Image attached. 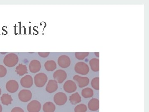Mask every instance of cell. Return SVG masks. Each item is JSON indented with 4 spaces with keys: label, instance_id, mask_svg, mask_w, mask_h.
<instances>
[{
    "label": "cell",
    "instance_id": "obj_1",
    "mask_svg": "<svg viewBox=\"0 0 149 112\" xmlns=\"http://www.w3.org/2000/svg\"><path fill=\"white\" fill-rule=\"evenodd\" d=\"M18 62V57L16 54H8L5 57L3 60L4 64L9 67L15 66Z\"/></svg>",
    "mask_w": 149,
    "mask_h": 112
},
{
    "label": "cell",
    "instance_id": "obj_2",
    "mask_svg": "<svg viewBox=\"0 0 149 112\" xmlns=\"http://www.w3.org/2000/svg\"><path fill=\"white\" fill-rule=\"evenodd\" d=\"M74 70L78 74L85 75L88 74L90 69L88 64L84 62H78L74 66Z\"/></svg>",
    "mask_w": 149,
    "mask_h": 112
},
{
    "label": "cell",
    "instance_id": "obj_3",
    "mask_svg": "<svg viewBox=\"0 0 149 112\" xmlns=\"http://www.w3.org/2000/svg\"><path fill=\"white\" fill-rule=\"evenodd\" d=\"M47 80L48 77L47 75L43 73H40L35 75V85L38 87H42L45 85Z\"/></svg>",
    "mask_w": 149,
    "mask_h": 112
},
{
    "label": "cell",
    "instance_id": "obj_4",
    "mask_svg": "<svg viewBox=\"0 0 149 112\" xmlns=\"http://www.w3.org/2000/svg\"><path fill=\"white\" fill-rule=\"evenodd\" d=\"M67 97L66 94L63 92H58L56 93L54 97V102L58 106H63L67 101Z\"/></svg>",
    "mask_w": 149,
    "mask_h": 112
},
{
    "label": "cell",
    "instance_id": "obj_5",
    "mask_svg": "<svg viewBox=\"0 0 149 112\" xmlns=\"http://www.w3.org/2000/svg\"><path fill=\"white\" fill-rule=\"evenodd\" d=\"M18 98L22 102L24 103L29 102L32 99V92L29 90L23 89L19 93Z\"/></svg>",
    "mask_w": 149,
    "mask_h": 112
},
{
    "label": "cell",
    "instance_id": "obj_6",
    "mask_svg": "<svg viewBox=\"0 0 149 112\" xmlns=\"http://www.w3.org/2000/svg\"><path fill=\"white\" fill-rule=\"evenodd\" d=\"M54 78L59 83H62L67 78V74L65 71L62 69L57 70L54 73Z\"/></svg>",
    "mask_w": 149,
    "mask_h": 112
},
{
    "label": "cell",
    "instance_id": "obj_7",
    "mask_svg": "<svg viewBox=\"0 0 149 112\" xmlns=\"http://www.w3.org/2000/svg\"><path fill=\"white\" fill-rule=\"evenodd\" d=\"M27 109L29 112H39L41 109V104L37 100H33L27 105Z\"/></svg>",
    "mask_w": 149,
    "mask_h": 112
},
{
    "label": "cell",
    "instance_id": "obj_8",
    "mask_svg": "<svg viewBox=\"0 0 149 112\" xmlns=\"http://www.w3.org/2000/svg\"><path fill=\"white\" fill-rule=\"evenodd\" d=\"M73 79L77 82L80 88H83L87 86L90 82L89 78L87 77H82L79 75L74 76Z\"/></svg>",
    "mask_w": 149,
    "mask_h": 112
},
{
    "label": "cell",
    "instance_id": "obj_9",
    "mask_svg": "<svg viewBox=\"0 0 149 112\" xmlns=\"http://www.w3.org/2000/svg\"><path fill=\"white\" fill-rule=\"evenodd\" d=\"M63 89L67 93H73L77 90V85L75 82L72 80H68L63 85Z\"/></svg>",
    "mask_w": 149,
    "mask_h": 112
},
{
    "label": "cell",
    "instance_id": "obj_10",
    "mask_svg": "<svg viewBox=\"0 0 149 112\" xmlns=\"http://www.w3.org/2000/svg\"><path fill=\"white\" fill-rule=\"evenodd\" d=\"M70 59L68 56L63 55L59 57L58 63L60 66L63 68H66L70 65Z\"/></svg>",
    "mask_w": 149,
    "mask_h": 112
},
{
    "label": "cell",
    "instance_id": "obj_11",
    "mask_svg": "<svg viewBox=\"0 0 149 112\" xmlns=\"http://www.w3.org/2000/svg\"><path fill=\"white\" fill-rule=\"evenodd\" d=\"M19 84L17 81L14 80H9L6 84V88L9 92L14 93L18 90Z\"/></svg>",
    "mask_w": 149,
    "mask_h": 112
},
{
    "label": "cell",
    "instance_id": "obj_12",
    "mask_svg": "<svg viewBox=\"0 0 149 112\" xmlns=\"http://www.w3.org/2000/svg\"><path fill=\"white\" fill-rule=\"evenodd\" d=\"M20 83L22 87L29 88L33 85V78L30 75H26L22 77L20 80Z\"/></svg>",
    "mask_w": 149,
    "mask_h": 112
},
{
    "label": "cell",
    "instance_id": "obj_13",
    "mask_svg": "<svg viewBox=\"0 0 149 112\" xmlns=\"http://www.w3.org/2000/svg\"><path fill=\"white\" fill-rule=\"evenodd\" d=\"M58 88V82L55 80H50L46 86V90L49 93H53L57 91Z\"/></svg>",
    "mask_w": 149,
    "mask_h": 112
},
{
    "label": "cell",
    "instance_id": "obj_14",
    "mask_svg": "<svg viewBox=\"0 0 149 112\" xmlns=\"http://www.w3.org/2000/svg\"><path fill=\"white\" fill-rule=\"evenodd\" d=\"M41 68V63L37 60H33L29 64V69L30 72L36 73L39 72Z\"/></svg>",
    "mask_w": 149,
    "mask_h": 112
},
{
    "label": "cell",
    "instance_id": "obj_15",
    "mask_svg": "<svg viewBox=\"0 0 149 112\" xmlns=\"http://www.w3.org/2000/svg\"><path fill=\"white\" fill-rule=\"evenodd\" d=\"M88 107L89 110L92 111H96L100 108V101L97 99H93L89 101L88 104Z\"/></svg>",
    "mask_w": 149,
    "mask_h": 112
},
{
    "label": "cell",
    "instance_id": "obj_16",
    "mask_svg": "<svg viewBox=\"0 0 149 112\" xmlns=\"http://www.w3.org/2000/svg\"><path fill=\"white\" fill-rule=\"evenodd\" d=\"M91 69L94 72H98L100 71V60L99 59L93 58L89 62Z\"/></svg>",
    "mask_w": 149,
    "mask_h": 112
},
{
    "label": "cell",
    "instance_id": "obj_17",
    "mask_svg": "<svg viewBox=\"0 0 149 112\" xmlns=\"http://www.w3.org/2000/svg\"><path fill=\"white\" fill-rule=\"evenodd\" d=\"M43 110L44 112H54L56 110L55 105L52 102H46L43 105Z\"/></svg>",
    "mask_w": 149,
    "mask_h": 112
},
{
    "label": "cell",
    "instance_id": "obj_18",
    "mask_svg": "<svg viewBox=\"0 0 149 112\" xmlns=\"http://www.w3.org/2000/svg\"><path fill=\"white\" fill-rule=\"evenodd\" d=\"M69 101L72 105H76L81 102V97L79 93L76 92L70 96Z\"/></svg>",
    "mask_w": 149,
    "mask_h": 112
},
{
    "label": "cell",
    "instance_id": "obj_19",
    "mask_svg": "<svg viewBox=\"0 0 149 112\" xmlns=\"http://www.w3.org/2000/svg\"><path fill=\"white\" fill-rule=\"evenodd\" d=\"M1 102L2 104L4 105L8 106L11 104L12 102L13 101L11 96L8 93H4L1 98Z\"/></svg>",
    "mask_w": 149,
    "mask_h": 112
},
{
    "label": "cell",
    "instance_id": "obj_20",
    "mask_svg": "<svg viewBox=\"0 0 149 112\" xmlns=\"http://www.w3.org/2000/svg\"><path fill=\"white\" fill-rule=\"evenodd\" d=\"M45 69L48 71H53L57 68L56 64L53 60H49L46 62L45 64Z\"/></svg>",
    "mask_w": 149,
    "mask_h": 112
},
{
    "label": "cell",
    "instance_id": "obj_21",
    "mask_svg": "<svg viewBox=\"0 0 149 112\" xmlns=\"http://www.w3.org/2000/svg\"><path fill=\"white\" fill-rule=\"evenodd\" d=\"M15 71L20 76L28 73L27 67L22 64H19L18 66L16 67Z\"/></svg>",
    "mask_w": 149,
    "mask_h": 112
},
{
    "label": "cell",
    "instance_id": "obj_22",
    "mask_svg": "<svg viewBox=\"0 0 149 112\" xmlns=\"http://www.w3.org/2000/svg\"><path fill=\"white\" fill-rule=\"evenodd\" d=\"M82 96L85 99L91 98L94 95V91L93 89L90 88H84L82 90Z\"/></svg>",
    "mask_w": 149,
    "mask_h": 112
},
{
    "label": "cell",
    "instance_id": "obj_23",
    "mask_svg": "<svg viewBox=\"0 0 149 112\" xmlns=\"http://www.w3.org/2000/svg\"><path fill=\"white\" fill-rule=\"evenodd\" d=\"M91 85L94 89L99 90L100 89V78L99 77L94 78L92 79Z\"/></svg>",
    "mask_w": 149,
    "mask_h": 112
},
{
    "label": "cell",
    "instance_id": "obj_24",
    "mask_svg": "<svg viewBox=\"0 0 149 112\" xmlns=\"http://www.w3.org/2000/svg\"><path fill=\"white\" fill-rule=\"evenodd\" d=\"M88 110V108L86 105L80 104L77 105L74 108V112H86Z\"/></svg>",
    "mask_w": 149,
    "mask_h": 112
},
{
    "label": "cell",
    "instance_id": "obj_25",
    "mask_svg": "<svg viewBox=\"0 0 149 112\" xmlns=\"http://www.w3.org/2000/svg\"><path fill=\"white\" fill-rule=\"evenodd\" d=\"M88 52H76L75 55L76 58L79 60H83L89 55Z\"/></svg>",
    "mask_w": 149,
    "mask_h": 112
},
{
    "label": "cell",
    "instance_id": "obj_26",
    "mask_svg": "<svg viewBox=\"0 0 149 112\" xmlns=\"http://www.w3.org/2000/svg\"><path fill=\"white\" fill-rule=\"evenodd\" d=\"M7 71L3 66L0 65V78L3 77L6 75Z\"/></svg>",
    "mask_w": 149,
    "mask_h": 112
},
{
    "label": "cell",
    "instance_id": "obj_27",
    "mask_svg": "<svg viewBox=\"0 0 149 112\" xmlns=\"http://www.w3.org/2000/svg\"><path fill=\"white\" fill-rule=\"evenodd\" d=\"M11 112H24V111L20 107H16L12 110Z\"/></svg>",
    "mask_w": 149,
    "mask_h": 112
},
{
    "label": "cell",
    "instance_id": "obj_28",
    "mask_svg": "<svg viewBox=\"0 0 149 112\" xmlns=\"http://www.w3.org/2000/svg\"><path fill=\"white\" fill-rule=\"evenodd\" d=\"M38 54L41 57H47L49 55V53H39Z\"/></svg>",
    "mask_w": 149,
    "mask_h": 112
},
{
    "label": "cell",
    "instance_id": "obj_29",
    "mask_svg": "<svg viewBox=\"0 0 149 112\" xmlns=\"http://www.w3.org/2000/svg\"><path fill=\"white\" fill-rule=\"evenodd\" d=\"M95 54L96 57H100V53H99V52H95Z\"/></svg>",
    "mask_w": 149,
    "mask_h": 112
},
{
    "label": "cell",
    "instance_id": "obj_30",
    "mask_svg": "<svg viewBox=\"0 0 149 112\" xmlns=\"http://www.w3.org/2000/svg\"><path fill=\"white\" fill-rule=\"evenodd\" d=\"M2 110H3L2 106L1 105V104H0V112H2Z\"/></svg>",
    "mask_w": 149,
    "mask_h": 112
},
{
    "label": "cell",
    "instance_id": "obj_31",
    "mask_svg": "<svg viewBox=\"0 0 149 112\" xmlns=\"http://www.w3.org/2000/svg\"><path fill=\"white\" fill-rule=\"evenodd\" d=\"M1 88H0V96H1Z\"/></svg>",
    "mask_w": 149,
    "mask_h": 112
}]
</instances>
